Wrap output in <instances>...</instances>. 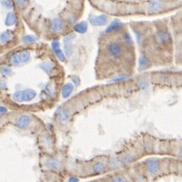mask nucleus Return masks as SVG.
Returning a JSON list of instances; mask_svg holds the SVG:
<instances>
[{"instance_id":"obj_1","label":"nucleus","mask_w":182,"mask_h":182,"mask_svg":"<svg viewBox=\"0 0 182 182\" xmlns=\"http://www.w3.org/2000/svg\"><path fill=\"white\" fill-rule=\"evenodd\" d=\"M97 7L108 11L120 12L144 11L150 14L160 13L165 8L172 7L181 0H89Z\"/></svg>"},{"instance_id":"obj_2","label":"nucleus","mask_w":182,"mask_h":182,"mask_svg":"<svg viewBox=\"0 0 182 182\" xmlns=\"http://www.w3.org/2000/svg\"><path fill=\"white\" fill-rule=\"evenodd\" d=\"M36 95L35 91L31 89H27L23 91H17L14 95V98L16 100H24L28 101L34 98Z\"/></svg>"},{"instance_id":"obj_3","label":"nucleus","mask_w":182,"mask_h":182,"mask_svg":"<svg viewBox=\"0 0 182 182\" xmlns=\"http://www.w3.org/2000/svg\"><path fill=\"white\" fill-rule=\"evenodd\" d=\"M108 52L112 57H118L122 54V46L117 42H112L108 45Z\"/></svg>"},{"instance_id":"obj_4","label":"nucleus","mask_w":182,"mask_h":182,"mask_svg":"<svg viewBox=\"0 0 182 182\" xmlns=\"http://www.w3.org/2000/svg\"><path fill=\"white\" fill-rule=\"evenodd\" d=\"M31 123V119L28 116L23 115L19 117L17 120V126L21 128H25Z\"/></svg>"},{"instance_id":"obj_5","label":"nucleus","mask_w":182,"mask_h":182,"mask_svg":"<svg viewBox=\"0 0 182 182\" xmlns=\"http://www.w3.org/2000/svg\"><path fill=\"white\" fill-rule=\"evenodd\" d=\"M52 49H53V51L54 52V53H55V54L57 55V57H58L61 61H64V60H65V56L63 54L62 51L60 49L59 43H58L57 40H54V41H53V43H52Z\"/></svg>"},{"instance_id":"obj_6","label":"nucleus","mask_w":182,"mask_h":182,"mask_svg":"<svg viewBox=\"0 0 182 182\" xmlns=\"http://www.w3.org/2000/svg\"><path fill=\"white\" fill-rule=\"evenodd\" d=\"M157 36L162 43H168L171 41V36L166 30H160L157 33Z\"/></svg>"},{"instance_id":"obj_7","label":"nucleus","mask_w":182,"mask_h":182,"mask_svg":"<svg viewBox=\"0 0 182 182\" xmlns=\"http://www.w3.org/2000/svg\"><path fill=\"white\" fill-rule=\"evenodd\" d=\"M16 22H17V17L14 12H9L6 15V21H5L6 26H12L16 24Z\"/></svg>"},{"instance_id":"obj_8","label":"nucleus","mask_w":182,"mask_h":182,"mask_svg":"<svg viewBox=\"0 0 182 182\" xmlns=\"http://www.w3.org/2000/svg\"><path fill=\"white\" fill-rule=\"evenodd\" d=\"M159 169V162L155 160H151L147 163V170L151 174H154Z\"/></svg>"},{"instance_id":"obj_9","label":"nucleus","mask_w":182,"mask_h":182,"mask_svg":"<svg viewBox=\"0 0 182 182\" xmlns=\"http://www.w3.org/2000/svg\"><path fill=\"white\" fill-rule=\"evenodd\" d=\"M105 169H106L105 164L104 162H97L93 165V171L96 174H100V173L104 172L105 171Z\"/></svg>"},{"instance_id":"obj_10","label":"nucleus","mask_w":182,"mask_h":182,"mask_svg":"<svg viewBox=\"0 0 182 182\" xmlns=\"http://www.w3.org/2000/svg\"><path fill=\"white\" fill-rule=\"evenodd\" d=\"M73 91V86L72 84L68 83L63 86L62 89V95L63 98H68L71 95V93Z\"/></svg>"},{"instance_id":"obj_11","label":"nucleus","mask_w":182,"mask_h":182,"mask_svg":"<svg viewBox=\"0 0 182 182\" xmlns=\"http://www.w3.org/2000/svg\"><path fill=\"white\" fill-rule=\"evenodd\" d=\"M45 165L49 169H57L59 166V162L55 159L49 158L46 160Z\"/></svg>"},{"instance_id":"obj_12","label":"nucleus","mask_w":182,"mask_h":182,"mask_svg":"<svg viewBox=\"0 0 182 182\" xmlns=\"http://www.w3.org/2000/svg\"><path fill=\"white\" fill-rule=\"evenodd\" d=\"M12 37H13V35H12V33H11V32L8 30V31L4 32L1 35L0 39H1V41H2V43H8V42H9L10 40L12 39Z\"/></svg>"},{"instance_id":"obj_13","label":"nucleus","mask_w":182,"mask_h":182,"mask_svg":"<svg viewBox=\"0 0 182 182\" xmlns=\"http://www.w3.org/2000/svg\"><path fill=\"white\" fill-rule=\"evenodd\" d=\"M69 113L67 110L63 109L61 110L59 113V119L61 122H66L69 119Z\"/></svg>"},{"instance_id":"obj_14","label":"nucleus","mask_w":182,"mask_h":182,"mask_svg":"<svg viewBox=\"0 0 182 182\" xmlns=\"http://www.w3.org/2000/svg\"><path fill=\"white\" fill-rule=\"evenodd\" d=\"M11 63L13 65H18L21 63V59H20V56L17 54H15L11 57Z\"/></svg>"},{"instance_id":"obj_15","label":"nucleus","mask_w":182,"mask_h":182,"mask_svg":"<svg viewBox=\"0 0 182 182\" xmlns=\"http://www.w3.org/2000/svg\"><path fill=\"white\" fill-rule=\"evenodd\" d=\"M20 59H21V62H26L28 60L30 59V52L24 51V52H21L20 54Z\"/></svg>"},{"instance_id":"obj_16","label":"nucleus","mask_w":182,"mask_h":182,"mask_svg":"<svg viewBox=\"0 0 182 182\" xmlns=\"http://www.w3.org/2000/svg\"><path fill=\"white\" fill-rule=\"evenodd\" d=\"M75 29L79 33H85L87 29V26L85 23H81V24H77L75 26Z\"/></svg>"},{"instance_id":"obj_17","label":"nucleus","mask_w":182,"mask_h":182,"mask_svg":"<svg viewBox=\"0 0 182 182\" xmlns=\"http://www.w3.org/2000/svg\"><path fill=\"white\" fill-rule=\"evenodd\" d=\"M2 5L7 9H11L14 6V3L12 0H2Z\"/></svg>"},{"instance_id":"obj_18","label":"nucleus","mask_w":182,"mask_h":182,"mask_svg":"<svg viewBox=\"0 0 182 182\" xmlns=\"http://www.w3.org/2000/svg\"><path fill=\"white\" fill-rule=\"evenodd\" d=\"M41 67L45 72H50L53 69V64L52 63H49V62H45V63H43L42 64Z\"/></svg>"},{"instance_id":"obj_19","label":"nucleus","mask_w":182,"mask_h":182,"mask_svg":"<svg viewBox=\"0 0 182 182\" xmlns=\"http://www.w3.org/2000/svg\"><path fill=\"white\" fill-rule=\"evenodd\" d=\"M149 65V62L146 58L144 57H141L139 59V66L141 68H144Z\"/></svg>"},{"instance_id":"obj_20","label":"nucleus","mask_w":182,"mask_h":182,"mask_svg":"<svg viewBox=\"0 0 182 182\" xmlns=\"http://www.w3.org/2000/svg\"><path fill=\"white\" fill-rule=\"evenodd\" d=\"M36 40H37V38L33 36H26L24 37V39H23V41L25 43H33Z\"/></svg>"},{"instance_id":"obj_21","label":"nucleus","mask_w":182,"mask_h":182,"mask_svg":"<svg viewBox=\"0 0 182 182\" xmlns=\"http://www.w3.org/2000/svg\"><path fill=\"white\" fill-rule=\"evenodd\" d=\"M1 73H2L3 75H10L11 73V70L8 67H2L1 68Z\"/></svg>"},{"instance_id":"obj_22","label":"nucleus","mask_w":182,"mask_h":182,"mask_svg":"<svg viewBox=\"0 0 182 182\" xmlns=\"http://www.w3.org/2000/svg\"><path fill=\"white\" fill-rule=\"evenodd\" d=\"M110 165L111 168H117L119 165V162L116 160V158H113L110 162Z\"/></svg>"},{"instance_id":"obj_23","label":"nucleus","mask_w":182,"mask_h":182,"mask_svg":"<svg viewBox=\"0 0 182 182\" xmlns=\"http://www.w3.org/2000/svg\"><path fill=\"white\" fill-rule=\"evenodd\" d=\"M133 160V156L132 155H127V156H124L123 159V162L124 163H129Z\"/></svg>"},{"instance_id":"obj_24","label":"nucleus","mask_w":182,"mask_h":182,"mask_svg":"<svg viewBox=\"0 0 182 182\" xmlns=\"http://www.w3.org/2000/svg\"><path fill=\"white\" fill-rule=\"evenodd\" d=\"M126 76H119V77H117V78L114 79L113 80V81H115V82H116V81H122V80L126 79Z\"/></svg>"},{"instance_id":"obj_25","label":"nucleus","mask_w":182,"mask_h":182,"mask_svg":"<svg viewBox=\"0 0 182 182\" xmlns=\"http://www.w3.org/2000/svg\"><path fill=\"white\" fill-rule=\"evenodd\" d=\"M6 111H7V109H6V107H4L0 106V114H5V113H6Z\"/></svg>"},{"instance_id":"obj_26","label":"nucleus","mask_w":182,"mask_h":182,"mask_svg":"<svg viewBox=\"0 0 182 182\" xmlns=\"http://www.w3.org/2000/svg\"><path fill=\"white\" fill-rule=\"evenodd\" d=\"M113 181H124V179L120 178V177H116L113 179Z\"/></svg>"},{"instance_id":"obj_27","label":"nucleus","mask_w":182,"mask_h":182,"mask_svg":"<svg viewBox=\"0 0 182 182\" xmlns=\"http://www.w3.org/2000/svg\"><path fill=\"white\" fill-rule=\"evenodd\" d=\"M6 83L3 82V81H1L0 82V89H4V88H6Z\"/></svg>"},{"instance_id":"obj_28","label":"nucleus","mask_w":182,"mask_h":182,"mask_svg":"<svg viewBox=\"0 0 182 182\" xmlns=\"http://www.w3.org/2000/svg\"><path fill=\"white\" fill-rule=\"evenodd\" d=\"M73 82H74V84L75 85H78L79 83V80H78V78H73Z\"/></svg>"},{"instance_id":"obj_29","label":"nucleus","mask_w":182,"mask_h":182,"mask_svg":"<svg viewBox=\"0 0 182 182\" xmlns=\"http://www.w3.org/2000/svg\"><path fill=\"white\" fill-rule=\"evenodd\" d=\"M77 179H75V178H71V179H70V181H77Z\"/></svg>"}]
</instances>
